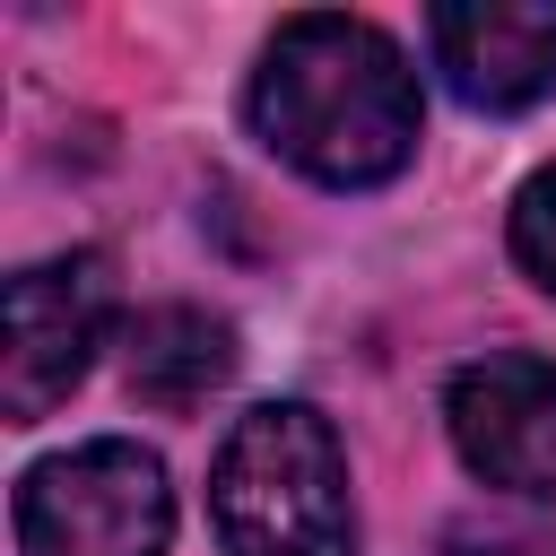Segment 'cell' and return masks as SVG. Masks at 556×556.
Masks as SVG:
<instances>
[{"label": "cell", "instance_id": "cell-1", "mask_svg": "<svg viewBox=\"0 0 556 556\" xmlns=\"http://www.w3.org/2000/svg\"><path fill=\"white\" fill-rule=\"evenodd\" d=\"M252 130L330 191H374L417 156V70L365 17L304 9L252 70Z\"/></svg>", "mask_w": 556, "mask_h": 556}, {"label": "cell", "instance_id": "cell-2", "mask_svg": "<svg viewBox=\"0 0 556 556\" xmlns=\"http://www.w3.org/2000/svg\"><path fill=\"white\" fill-rule=\"evenodd\" d=\"M208 513L226 556H356L348 460L321 408L261 400L235 417L208 469Z\"/></svg>", "mask_w": 556, "mask_h": 556}, {"label": "cell", "instance_id": "cell-3", "mask_svg": "<svg viewBox=\"0 0 556 556\" xmlns=\"http://www.w3.org/2000/svg\"><path fill=\"white\" fill-rule=\"evenodd\" d=\"M165 539H174L165 460L122 434L52 452L17 486V547L26 556H165Z\"/></svg>", "mask_w": 556, "mask_h": 556}, {"label": "cell", "instance_id": "cell-4", "mask_svg": "<svg viewBox=\"0 0 556 556\" xmlns=\"http://www.w3.org/2000/svg\"><path fill=\"white\" fill-rule=\"evenodd\" d=\"M113 321V269L96 252H61L9 278L0 295V408L9 426H35L52 400H70L104 348Z\"/></svg>", "mask_w": 556, "mask_h": 556}, {"label": "cell", "instance_id": "cell-5", "mask_svg": "<svg viewBox=\"0 0 556 556\" xmlns=\"http://www.w3.org/2000/svg\"><path fill=\"white\" fill-rule=\"evenodd\" d=\"M452 443L504 495H556V365L530 348H495L452 374Z\"/></svg>", "mask_w": 556, "mask_h": 556}, {"label": "cell", "instance_id": "cell-6", "mask_svg": "<svg viewBox=\"0 0 556 556\" xmlns=\"http://www.w3.org/2000/svg\"><path fill=\"white\" fill-rule=\"evenodd\" d=\"M434 70L478 113H521L556 96V0H452L426 17Z\"/></svg>", "mask_w": 556, "mask_h": 556}, {"label": "cell", "instance_id": "cell-7", "mask_svg": "<svg viewBox=\"0 0 556 556\" xmlns=\"http://www.w3.org/2000/svg\"><path fill=\"white\" fill-rule=\"evenodd\" d=\"M235 374V330L200 304H156L130 330V391L148 408H200Z\"/></svg>", "mask_w": 556, "mask_h": 556}, {"label": "cell", "instance_id": "cell-8", "mask_svg": "<svg viewBox=\"0 0 556 556\" xmlns=\"http://www.w3.org/2000/svg\"><path fill=\"white\" fill-rule=\"evenodd\" d=\"M513 261L556 295V165H539L513 200Z\"/></svg>", "mask_w": 556, "mask_h": 556}, {"label": "cell", "instance_id": "cell-9", "mask_svg": "<svg viewBox=\"0 0 556 556\" xmlns=\"http://www.w3.org/2000/svg\"><path fill=\"white\" fill-rule=\"evenodd\" d=\"M443 556H539L530 539H486V530H452L443 539Z\"/></svg>", "mask_w": 556, "mask_h": 556}]
</instances>
